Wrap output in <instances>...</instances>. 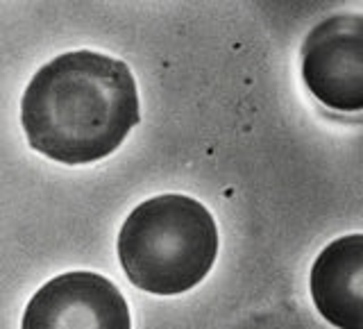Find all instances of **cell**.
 I'll use <instances>...</instances> for the list:
<instances>
[{"mask_svg": "<svg viewBox=\"0 0 363 329\" xmlns=\"http://www.w3.org/2000/svg\"><path fill=\"white\" fill-rule=\"evenodd\" d=\"M309 284L327 323L363 329V236L350 234L329 243L313 261Z\"/></svg>", "mask_w": 363, "mask_h": 329, "instance_id": "obj_5", "label": "cell"}, {"mask_svg": "<svg viewBox=\"0 0 363 329\" xmlns=\"http://www.w3.org/2000/svg\"><path fill=\"white\" fill-rule=\"evenodd\" d=\"M118 259L136 289L179 295L209 275L218 257V227L202 202L166 193L141 202L118 234Z\"/></svg>", "mask_w": 363, "mask_h": 329, "instance_id": "obj_2", "label": "cell"}, {"mask_svg": "<svg viewBox=\"0 0 363 329\" xmlns=\"http://www.w3.org/2000/svg\"><path fill=\"white\" fill-rule=\"evenodd\" d=\"M302 77L311 94L340 113L363 109V18L336 14L306 34Z\"/></svg>", "mask_w": 363, "mask_h": 329, "instance_id": "obj_3", "label": "cell"}, {"mask_svg": "<svg viewBox=\"0 0 363 329\" xmlns=\"http://www.w3.org/2000/svg\"><path fill=\"white\" fill-rule=\"evenodd\" d=\"M141 121L130 66L116 57L73 50L41 66L21 100L32 150L66 166L116 152Z\"/></svg>", "mask_w": 363, "mask_h": 329, "instance_id": "obj_1", "label": "cell"}, {"mask_svg": "<svg viewBox=\"0 0 363 329\" xmlns=\"http://www.w3.org/2000/svg\"><path fill=\"white\" fill-rule=\"evenodd\" d=\"M21 329H132L128 300L89 270L57 275L32 295Z\"/></svg>", "mask_w": 363, "mask_h": 329, "instance_id": "obj_4", "label": "cell"}]
</instances>
